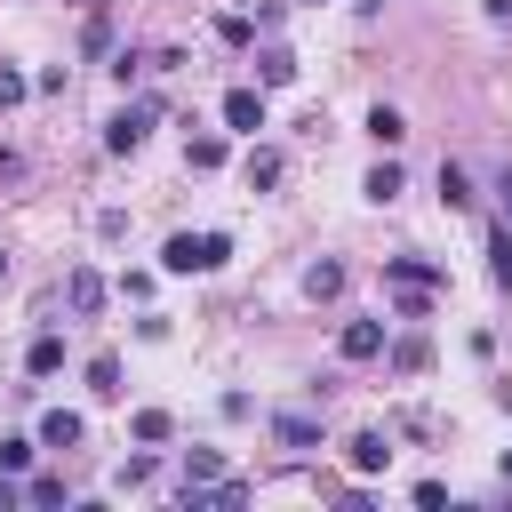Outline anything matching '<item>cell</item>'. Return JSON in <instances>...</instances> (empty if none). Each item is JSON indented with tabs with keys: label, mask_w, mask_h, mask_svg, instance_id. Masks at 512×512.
I'll return each instance as SVG.
<instances>
[{
	"label": "cell",
	"mask_w": 512,
	"mask_h": 512,
	"mask_svg": "<svg viewBox=\"0 0 512 512\" xmlns=\"http://www.w3.org/2000/svg\"><path fill=\"white\" fill-rule=\"evenodd\" d=\"M24 368H32V376H56V368H64V336H40V344L24 352Z\"/></svg>",
	"instance_id": "d6986e66"
},
{
	"label": "cell",
	"mask_w": 512,
	"mask_h": 512,
	"mask_svg": "<svg viewBox=\"0 0 512 512\" xmlns=\"http://www.w3.org/2000/svg\"><path fill=\"white\" fill-rule=\"evenodd\" d=\"M232 256V240L224 232H168V248H160V264L168 272H216Z\"/></svg>",
	"instance_id": "6da1fadb"
},
{
	"label": "cell",
	"mask_w": 512,
	"mask_h": 512,
	"mask_svg": "<svg viewBox=\"0 0 512 512\" xmlns=\"http://www.w3.org/2000/svg\"><path fill=\"white\" fill-rule=\"evenodd\" d=\"M384 288H424V296H440V288H448V264H432V256H384Z\"/></svg>",
	"instance_id": "7a4b0ae2"
},
{
	"label": "cell",
	"mask_w": 512,
	"mask_h": 512,
	"mask_svg": "<svg viewBox=\"0 0 512 512\" xmlns=\"http://www.w3.org/2000/svg\"><path fill=\"white\" fill-rule=\"evenodd\" d=\"M16 176H24V160H16V152H0V184H16Z\"/></svg>",
	"instance_id": "d4e9b609"
},
{
	"label": "cell",
	"mask_w": 512,
	"mask_h": 512,
	"mask_svg": "<svg viewBox=\"0 0 512 512\" xmlns=\"http://www.w3.org/2000/svg\"><path fill=\"white\" fill-rule=\"evenodd\" d=\"M288 80H296V56L288 48H264L256 56V88H288Z\"/></svg>",
	"instance_id": "8fae6325"
},
{
	"label": "cell",
	"mask_w": 512,
	"mask_h": 512,
	"mask_svg": "<svg viewBox=\"0 0 512 512\" xmlns=\"http://www.w3.org/2000/svg\"><path fill=\"white\" fill-rule=\"evenodd\" d=\"M336 352H344V360H384V320H344Z\"/></svg>",
	"instance_id": "8992f818"
},
{
	"label": "cell",
	"mask_w": 512,
	"mask_h": 512,
	"mask_svg": "<svg viewBox=\"0 0 512 512\" xmlns=\"http://www.w3.org/2000/svg\"><path fill=\"white\" fill-rule=\"evenodd\" d=\"M0 280H8V256H0Z\"/></svg>",
	"instance_id": "f1b7e54d"
},
{
	"label": "cell",
	"mask_w": 512,
	"mask_h": 512,
	"mask_svg": "<svg viewBox=\"0 0 512 512\" xmlns=\"http://www.w3.org/2000/svg\"><path fill=\"white\" fill-rule=\"evenodd\" d=\"M488 280H496V288H512V224H496V232H488Z\"/></svg>",
	"instance_id": "9a60e30c"
},
{
	"label": "cell",
	"mask_w": 512,
	"mask_h": 512,
	"mask_svg": "<svg viewBox=\"0 0 512 512\" xmlns=\"http://www.w3.org/2000/svg\"><path fill=\"white\" fill-rule=\"evenodd\" d=\"M360 192H368V200H376V208H392V200H400V160H376V168H368V184H360Z\"/></svg>",
	"instance_id": "7c38bea8"
},
{
	"label": "cell",
	"mask_w": 512,
	"mask_h": 512,
	"mask_svg": "<svg viewBox=\"0 0 512 512\" xmlns=\"http://www.w3.org/2000/svg\"><path fill=\"white\" fill-rule=\"evenodd\" d=\"M72 8H104V0H72Z\"/></svg>",
	"instance_id": "83f0119b"
},
{
	"label": "cell",
	"mask_w": 512,
	"mask_h": 512,
	"mask_svg": "<svg viewBox=\"0 0 512 512\" xmlns=\"http://www.w3.org/2000/svg\"><path fill=\"white\" fill-rule=\"evenodd\" d=\"M344 456H352V472H384V464H392V440H384V432H352Z\"/></svg>",
	"instance_id": "ba28073f"
},
{
	"label": "cell",
	"mask_w": 512,
	"mask_h": 512,
	"mask_svg": "<svg viewBox=\"0 0 512 512\" xmlns=\"http://www.w3.org/2000/svg\"><path fill=\"white\" fill-rule=\"evenodd\" d=\"M88 392L96 400H120V352H96L88 360Z\"/></svg>",
	"instance_id": "5bb4252c"
},
{
	"label": "cell",
	"mask_w": 512,
	"mask_h": 512,
	"mask_svg": "<svg viewBox=\"0 0 512 512\" xmlns=\"http://www.w3.org/2000/svg\"><path fill=\"white\" fill-rule=\"evenodd\" d=\"M504 208H512V168H504Z\"/></svg>",
	"instance_id": "484cf974"
},
{
	"label": "cell",
	"mask_w": 512,
	"mask_h": 512,
	"mask_svg": "<svg viewBox=\"0 0 512 512\" xmlns=\"http://www.w3.org/2000/svg\"><path fill=\"white\" fill-rule=\"evenodd\" d=\"M368 136H376V144H400V136H408V120H400L392 104H376V112H368Z\"/></svg>",
	"instance_id": "ffe728a7"
},
{
	"label": "cell",
	"mask_w": 512,
	"mask_h": 512,
	"mask_svg": "<svg viewBox=\"0 0 512 512\" xmlns=\"http://www.w3.org/2000/svg\"><path fill=\"white\" fill-rule=\"evenodd\" d=\"M272 440L304 456V448H320V416H312V408H280V416H272Z\"/></svg>",
	"instance_id": "277c9868"
},
{
	"label": "cell",
	"mask_w": 512,
	"mask_h": 512,
	"mask_svg": "<svg viewBox=\"0 0 512 512\" xmlns=\"http://www.w3.org/2000/svg\"><path fill=\"white\" fill-rule=\"evenodd\" d=\"M216 480H224V456H216V448H192V456H184V496H192V488H216Z\"/></svg>",
	"instance_id": "30bf717a"
},
{
	"label": "cell",
	"mask_w": 512,
	"mask_h": 512,
	"mask_svg": "<svg viewBox=\"0 0 512 512\" xmlns=\"http://www.w3.org/2000/svg\"><path fill=\"white\" fill-rule=\"evenodd\" d=\"M224 128L256 136V128H264V88H224Z\"/></svg>",
	"instance_id": "5b68a950"
},
{
	"label": "cell",
	"mask_w": 512,
	"mask_h": 512,
	"mask_svg": "<svg viewBox=\"0 0 512 512\" xmlns=\"http://www.w3.org/2000/svg\"><path fill=\"white\" fill-rule=\"evenodd\" d=\"M32 448H40V440H0V472H8V480L32 472Z\"/></svg>",
	"instance_id": "7402d4cb"
},
{
	"label": "cell",
	"mask_w": 512,
	"mask_h": 512,
	"mask_svg": "<svg viewBox=\"0 0 512 512\" xmlns=\"http://www.w3.org/2000/svg\"><path fill=\"white\" fill-rule=\"evenodd\" d=\"M440 200H448V208H472V176H464L456 160H440Z\"/></svg>",
	"instance_id": "ac0fdd59"
},
{
	"label": "cell",
	"mask_w": 512,
	"mask_h": 512,
	"mask_svg": "<svg viewBox=\"0 0 512 512\" xmlns=\"http://www.w3.org/2000/svg\"><path fill=\"white\" fill-rule=\"evenodd\" d=\"M248 184H256V192L280 184V152H272V144H248Z\"/></svg>",
	"instance_id": "e0dca14e"
},
{
	"label": "cell",
	"mask_w": 512,
	"mask_h": 512,
	"mask_svg": "<svg viewBox=\"0 0 512 512\" xmlns=\"http://www.w3.org/2000/svg\"><path fill=\"white\" fill-rule=\"evenodd\" d=\"M80 440H88V424H80L72 408H48V416H40V448H80Z\"/></svg>",
	"instance_id": "52a82bcc"
},
{
	"label": "cell",
	"mask_w": 512,
	"mask_h": 512,
	"mask_svg": "<svg viewBox=\"0 0 512 512\" xmlns=\"http://www.w3.org/2000/svg\"><path fill=\"white\" fill-rule=\"evenodd\" d=\"M24 504H64V472H32L24 480Z\"/></svg>",
	"instance_id": "44dd1931"
},
{
	"label": "cell",
	"mask_w": 512,
	"mask_h": 512,
	"mask_svg": "<svg viewBox=\"0 0 512 512\" xmlns=\"http://www.w3.org/2000/svg\"><path fill=\"white\" fill-rule=\"evenodd\" d=\"M504 480H512V448H504Z\"/></svg>",
	"instance_id": "4316f807"
},
{
	"label": "cell",
	"mask_w": 512,
	"mask_h": 512,
	"mask_svg": "<svg viewBox=\"0 0 512 512\" xmlns=\"http://www.w3.org/2000/svg\"><path fill=\"white\" fill-rule=\"evenodd\" d=\"M152 120H160L152 104H120V112L104 120V152H136V144L152 136Z\"/></svg>",
	"instance_id": "3957f363"
},
{
	"label": "cell",
	"mask_w": 512,
	"mask_h": 512,
	"mask_svg": "<svg viewBox=\"0 0 512 512\" xmlns=\"http://www.w3.org/2000/svg\"><path fill=\"white\" fill-rule=\"evenodd\" d=\"M128 432H136L144 448H160V440H168L176 424H168V408H136V416H128Z\"/></svg>",
	"instance_id": "2e32d148"
},
{
	"label": "cell",
	"mask_w": 512,
	"mask_h": 512,
	"mask_svg": "<svg viewBox=\"0 0 512 512\" xmlns=\"http://www.w3.org/2000/svg\"><path fill=\"white\" fill-rule=\"evenodd\" d=\"M24 96H32V80H24V72H8V64H0V112H8V104H24Z\"/></svg>",
	"instance_id": "cb8c5ba5"
},
{
	"label": "cell",
	"mask_w": 512,
	"mask_h": 512,
	"mask_svg": "<svg viewBox=\"0 0 512 512\" xmlns=\"http://www.w3.org/2000/svg\"><path fill=\"white\" fill-rule=\"evenodd\" d=\"M304 296H312V304H328V296H344V264H336V256H320V264H304Z\"/></svg>",
	"instance_id": "9c48e42d"
},
{
	"label": "cell",
	"mask_w": 512,
	"mask_h": 512,
	"mask_svg": "<svg viewBox=\"0 0 512 512\" xmlns=\"http://www.w3.org/2000/svg\"><path fill=\"white\" fill-rule=\"evenodd\" d=\"M64 304H72V312H96V304H104V280H96V272L80 264V272L64 280Z\"/></svg>",
	"instance_id": "4fadbf2b"
},
{
	"label": "cell",
	"mask_w": 512,
	"mask_h": 512,
	"mask_svg": "<svg viewBox=\"0 0 512 512\" xmlns=\"http://www.w3.org/2000/svg\"><path fill=\"white\" fill-rule=\"evenodd\" d=\"M184 160H192V168H224V136H192Z\"/></svg>",
	"instance_id": "603a6c76"
}]
</instances>
